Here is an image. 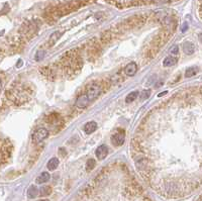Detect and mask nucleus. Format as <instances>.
I'll use <instances>...</instances> for the list:
<instances>
[{"instance_id": "nucleus-1", "label": "nucleus", "mask_w": 202, "mask_h": 201, "mask_svg": "<svg viewBox=\"0 0 202 201\" xmlns=\"http://www.w3.org/2000/svg\"><path fill=\"white\" fill-rule=\"evenodd\" d=\"M100 92H101V87L99 86L98 84H92L88 87L86 95L88 96L89 100L92 102V101H94L96 98L98 97L99 94H100Z\"/></svg>"}, {"instance_id": "nucleus-2", "label": "nucleus", "mask_w": 202, "mask_h": 201, "mask_svg": "<svg viewBox=\"0 0 202 201\" xmlns=\"http://www.w3.org/2000/svg\"><path fill=\"white\" fill-rule=\"evenodd\" d=\"M49 136V130L45 128H40L35 131L34 136H32V140L35 144L43 142L44 140H46Z\"/></svg>"}, {"instance_id": "nucleus-3", "label": "nucleus", "mask_w": 202, "mask_h": 201, "mask_svg": "<svg viewBox=\"0 0 202 201\" xmlns=\"http://www.w3.org/2000/svg\"><path fill=\"white\" fill-rule=\"evenodd\" d=\"M91 101L89 100V98H88V96L86 94H82L78 96V98L76 99V106L78 107L80 109H83V108H86V107L89 105V103Z\"/></svg>"}, {"instance_id": "nucleus-4", "label": "nucleus", "mask_w": 202, "mask_h": 201, "mask_svg": "<svg viewBox=\"0 0 202 201\" xmlns=\"http://www.w3.org/2000/svg\"><path fill=\"white\" fill-rule=\"evenodd\" d=\"M124 140H125V136L123 134H114L111 136V142L116 147L122 146L124 144Z\"/></svg>"}, {"instance_id": "nucleus-5", "label": "nucleus", "mask_w": 202, "mask_h": 201, "mask_svg": "<svg viewBox=\"0 0 202 201\" xmlns=\"http://www.w3.org/2000/svg\"><path fill=\"white\" fill-rule=\"evenodd\" d=\"M107 154H108V148H107L105 145L99 146V147L97 148V150H96V152H95V155L99 160L105 159L107 156Z\"/></svg>"}, {"instance_id": "nucleus-6", "label": "nucleus", "mask_w": 202, "mask_h": 201, "mask_svg": "<svg viewBox=\"0 0 202 201\" xmlns=\"http://www.w3.org/2000/svg\"><path fill=\"white\" fill-rule=\"evenodd\" d=\"M137 71V66L134 62H131V63H129V64H127L125 66V68H124V73L129 77L135 75Z\"/></svg>"}, {"instance_id": "nucleus-7", "label": "nucleus", "mask_w": 202, "mask_h": 201, "mask_svg": "<svg viewBox=\"0 0 202 201\" xmlns=\"http://www.w3.org/2000/svg\"><path fill=\"white\" fill-rule=\"evenodd\" d=\"M97 129V123L95 122H89L84 125V131L87 134H91Z\"/></svg>"}, {"instance_id": "nucleus-8", "label": "nucleus", "mask_w": 202, "mask_h": 201, "mask_svg": "<svg viewBox=\"0 0 202 201\" xmlns=\"http://www.w3.org/2000/svg\"><path fill=\"white\" fill-rule=\"evenodd\" d=\"M195 46L191 42H185L183 44V52L187 55H192L194 54Z\"/></svg>"}, {"instance_id": "nucleus-9", "label": "nucleus", "mask_w": 202, "mask_h": 201, "mask_svg": "<svg viewBox=\"0 0 202 201\" xmlns=\"http://www.w3.org/2000/svg\"><path fill=\"white\" fill-rule=\"evenodd\" d=\"M59 159L58 158H52L50 161L48 162V165H47V167H48V169L50 171H54L56 170L58 166H59Z\"/></svg>"}, {"instance_id": "nucleus-10", "label": "nucleus", "mask_w": 202, "mask_h": 201, "mask_svg": "<svg viewBox=\"0 0 202 201\" xmlns=\"http://www.w3.org/2000/svg\"><path fill=\"white\" fill-rule=\"evenodd\" d=\"M61 32H53V34H51V37H50V40H49V46H53L56 44L58 40H59V38L61 37Z\"/></svg>"}, {"instance_id": "nucleus-11", "label": "nucleus", "mask_w": 202, "mask_h": 201, "mask_svg": "<svg viewBox=\"0 0 202 201\" xmlns=\"http://www.w3.org/2000/svg\"><path fill=\"white\" fill-rule=\"evenodd\" d=\"M50 178H51V176H50L49 173L44 172V173H41V174L37 178V183L38 184L46 183V182H48V181L50 180Z\"/></svg>"}, {"instance_id": "nucleus-12", "label": "nucleus", "mask_w": 202, "mask_h": 201, "mask_svg": "<svg viewBox=\"0 0 202 201\" xmlns=\"http://www.w3.org/2000/svg\"><path fill=\"white\" fill-rule=\"evenodd\" d=\"M177 63V59L173 57H167L166 59L164 60V62H163V66L164 67H172Z\"/></svg>"}, {"instance_id": "nucleus-13", "label": "nucleus", "mask_w": 202, "mask_h": 201, "mask_svg": "<svg viewBox=\"0 0 202 201\" xmlns=\"http://www.w3.org/2000/svg\"><path fill=\"white\" fill-rule=\"evenodd\" d=\"M38 190L35 185L30 186L29 190H27V196H29V198H35L38 196Z\"/></svg>"}, {"instance_id": "nucleus-14", "label": "nucleus", "mask_w": 202, "mask_h": 201, "mask_svg": "<svg viewBox=\"0 0 202 201\" xmlns=\"http://www.w3.org/2000/svg\"><path fill=\"white\" fill-rule=\"evenodd\" d=\"M197 72H198V68L197 67L188 68L186 70V72H185V77H186V78H190V77H193L194 75H196Z\"/></svg>"}, {"instance_id": "nucleus-15", "label": "nucleus", "mask_w": 202, "mask_h": 201, "mask_svg": "<svg viewBox=\"0 0 202 201\" xmlns=\"http://www.w3.org/2000/svg\"><path fill=\"white\" fill-rule=\"evenodd\" d=\"M137 96H139V92H137V91L131 92L128 95L126 96V98H125V102H126V103L134 102V101L135 100V99L137 98Z\"/></svg>"}, {"instance_id": "nucleus-16", "label": "nucleus", "mask_w": 202, "mask_h": 201, "mask_svg": "<svg viewBox=\"0 0 202 201\" xmlns=\"http://www.w3.org/2000/svg\"><path fill=\"white\" fill-rule=\"evenodd\" d=\"M40 193L41 196H48L52 193V188L50 186H43L40 190Z\"/></svg>"}, {"instance_id": "nucleus-17", "label": "nucleus", "mask_w": 202, "mask_h": 201, "mask_svg": "<svg viewBox=\"0 0 202 201\" xmlns=\"http://www.w3.org/2000/svg\"><path fill=\"white\" fill-rule=\"evenodd\" d=\"M95 160L94 159H89L87 161V163H86V170L87 171H91V170H93L94 169V167H95Z\"/></svg>"}, {"instance_id": "nucleus-18", "label": "nucleus", "mask_w": 202, "mask_h": 201, "mask_svg": "<svg viewBox=\"0 0 202 201\" xmlns=\"http://www.w3.org/2000/svg\"><path fill=\"white\" fill-rule=\"evenodd\" d=\"M45 58V51H38L37 54H35V60L37 62H41L43 61V59Z\"/></svg>"}, {"instance_id": "nucleus-19", "label": "nucleus", "mask_w": 202, "mask_h": 201, "mask_svg": "<svg viewBox=\"0 0 202 201\" xmlns=\"http://www.w3.org/2000/svg\"><path fill=\"white\" fill-rule=\"evenodd\" d=\"M150 94H151L150 90H145V91H143L142 94H140V99H142V100H146V99L150 97Z\"/></svg>"}, {"instance_id": "nucleus-20", "label": "nucleus", "mask_w": 202, "mask_h": 201, "mask_svg": "<svg viewBox=\"0 0 202 201\" xmlns=\"http://www.w3.org/2000/svg\"><path fill=\"white\" fill-rule=\"evenodd\" d=\"M178 52H179V48L178 46H174L172 49H171L170 53L172 55H178Z\"/></svg>"}, {"instance_id": "nucleus-21", "label": "nucleus", "mask_w": 202, "mask_h": 201, "mask_svg": "<svg viewBox=\"0 0 202 201\" xmlns=\"http://www.w3.org/2000/svg\"><path fill=\"white\" fill-rule=\"evenodd\" d=\"M187 27H188V24L187 23H184V26H182V32H186L187 31Z\"/></svg>"}, {"instance_id": "nucleus-22", "label": "nucleus", "mask_w": 202, "mask_h": 201, "mask_svg": "<svg viewBox=\"0 0 202 201\" xmlns=\"http://www.w3.org/2000/svg\"><path fill=\"white\" fill-rule=\"evenodd\" d=\"M158 1H160L161 3H168L170 0H158Z\"/></svg>"}, {"instance_id": "nucleus-23", "label": "nucleus", "mask_w": 202, "mask_h": 201, "mask_svg": "<svg viewBox=\"0 0 202 201\" xmlns=\"http://www.w3.org/2000/svg\"><path fill=\"white\" fill-rule=\"evenodd\" d=\"M165 94H167V91H165V92H161V93H160V94L158 95V96H159V97H162V96H164Z\"/></svg>"}, {"instance_id": "nucleus-24", "label": "nucleus", "mask_w": 202, "mask_h": 201, "mask_svg": "<svg viewBox=\"0 0 202 201\" xmlns=\"http://www.w3.org/2000/svg\"><path fill=\"white\" fill-rule=\"evenodd\" d=\"M199 40H200V42L202 43V34H199Z\"/></svg>"}, {"instance_id": "nucleus-25", "label": "nucleus", "mask_w": 202, "mask_h": 201, "mask_svg": "<svg viewBox=\"0 0 202 201\" xmlns=\"http://www.w3.org/2000/svg\"><path fill=\"white\" fill-rule=\"evenodd\" d=\"M1 89H2V82L0 81V92H1Z\"/></svg>"}, {"instance_id": "nucleus-26", "label": "nucleus", "mask_w": 202, "mask_h": 201, "mask_svg": "<svg viewBox=\"0 0 202 201\" xmlns=\"http://www.w3.org/2000/svg\"><path fill=\"white\" fill-rule=\"evenodd\" d=\"M40 201H50V200H48V199H43V200H40Z\"/></svg>"}]
</instances>
